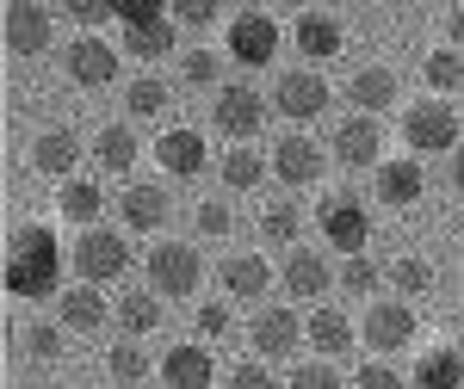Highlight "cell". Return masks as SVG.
I'll use <instances>...</instances> for the list:
<instances>
[{"instance_id": "39", "label": "cell", "mask_w": 464, "mask_h": 389, "mask_svg": "<svg viewBox=\"0 0 464 389\" xmlns=\"http://www.w3.org/2000/svg\"><path fill=\"white\" fill-rule=\"evenodd\" d=\"M353 389H409V377L396 371L391 358H365V365L353 371Z\"/></svg>"}, {"instance_id": "27", "label": "cell", "mask_w": 464, "mask_h": 389, "mask_svg": "<svg viewBox=\"0 0 464 389\" xmlns=\"http://www.w3.org/2000/svg\"><path fill=\"white\" fill-rule=\"evenodd\" d=\"M409 389H464V353H452V346L421 353L409 371Z\"/></svg>"}, {"instance_id": "41", "label": "cell", "mask_w": 464, "mask_h": 389, "mask_svg": "<svg viewBox=\"0 0 464 389\" xmlns=\"http://www.w3.org/2000/svg\"><path fill=\"white\" fill-rule=\"evenodd\" d=\"M63 334H69L63 321H37V327H25L19 340H25V353H32V358H56V353H63Z\"/></svg>"}, {"instance_id": "22", "label": "cell", "mask_w": 464, "mask_h": 389, "mask_svg": "<svg viewBox=\"0 0 464 389\" xmlns=\"http://www.w3.org/2000/svg\"><path fill=\"white\" fill-rule=\"evenodd\" d=\"M421 192H428V174H421L415 155H402V161H384V167H378V198H384L391 211H409Z\"/></svg>"}, {"instance_id": "17", "label": "cell", "mask_w": 464, "mask_h": 389, "mask_svg": "<svg viewBox=\"0 0 464 389\" xmlns=\"http://www.w3.org/2000/svg\"><path fill=\"white\" fill-rule=\"evenodd\" d=\"M56 321L69 327V334H93V327H106L111 321V303L100 284H69L63 297H56Z\"/></svg>"}, {"instance_id": "3", "label": "cell", "mask_w": 464, "mask_h": 389, "mask_svg": "<svg viewBox=\"0 0 464 389\" xmlns=\"http://www.w3.org/2000/svg\"><path fill=\"white\" fill-rule=\"evenodd\" d=\"M316 223H322V235L334 242L341 260H359L365 242H372V204H365L359 192H328L316 204Z\"/></svg>"}, {"instance_id": "25", "label": "cell", "mask_w": 464, "mask_h": 389, "mask_svg": "<svg viewBox=\"0 0 464 389\" xmlns=\"http://www.w3.org/2000/svg\"><path fill=\"white\" fill-rule=\"evenodd\" d=\"M32 167L69 179L74 167H81V137H74V130H44V137L32 142Z\"/></svg>"}, {"instance_id": "31", "label": "cell", "mask_w": 464, "mask_h": 389, "mask_svg": "<svg viewBox=\"0 0 464 389\" xmlns=\"http://www.w3.org/2000/svg\"><path fill=\"white\" fill-rule=\"evenodd\" d=\"M168 106H174V87H168L161 74H137V81L124 87V111H130V118H161Z\"/></svg>"}, {"instance_id": "5", "label": "cell", "mask_w": 464, "mask_h": 389, "mask_svg": "<svg viewBox=\"0 0 464 389\" xmlns=\"http://www.w3.org/2000/svg\"><path fill=\"white\" fill-rule=\"evenodd\" d=\"M205 284V260H198V248H186V242H161V248L149 253V290L168 303V297H192Z\"/></svg>"}, {"instance_id": "45", "label": "cell", "mask_w": 464, "mask_h": 389, "mask_svg": "<svg viewBox=\"0 0 464 389\" xmlns=\"http://www.w3.org/2000/svg\"><path fill=\"white\" fill-rule=\"evenodd\" d=\"M223 13L217 6H205V0H192V6H174V25H192V32H205V25H217Z\"/></svg>"}, {"instance_id": "10", "label": "cell", "mask_w": 464, "mask_h": 389, "mask_svg": "<svg viewBox=\"0 0 464 389\" xmlns=\"http://www.w3.org/2000/svg\"><path fill=\"white\" fill-rule=\"evenodd\" d=\"M328 93H334V87H328L316 69H291L285 81L273 87V111H279V118H291V124H310V118H322V111H328Z\"/></svg>"}, {"instance_id": "33", "label": "cell", "mask_w": 464, "mask_h": 389, "mask_svg": "<svg viewBox=\"0 0 464 389\" xmlns=\"http://www.w3.org/2000/svg\"><path fill=\"white\" fill-rule=\"evenodd\" d=\"M106 371H111V384L143 389V377H149V353H143V340H118V346L106 353Z\"/></svg>"}, {"instance_id": "19", "label": "cell", "mask_w": 464, "mask_h": 389, "mask_svg": "<svg viewBox=\"0 0 464 389\" xmlns=\"http://www.w3.org/2000/svg\"><path fill=\"white\" fill-rule=\"evenodd\" d=\"M217 284H223L236 303H260V297L273 290V266H266L260 253H229L223 272H217Z\"/></svg>"}, {"instance_id": "2", "label": "cell", "mask_w": 464, "mask_h": 389, "mask_svg": "<svg viewBox=\"0 0 464 389\" xmlns=\"http://www.w3.org/2000/svg\"><path fill=\"white\" fill-rule=\"evenodd\" d=\"M69 266H74V284H111L124 279V266H130V242H124V229H106V223H93V229H81L69 248Z\"/></svg>"}, {"instance_id": "30", "label": "cell", "mask_w": 464, "mask_h": 389, "mask_svg": "<svg viewBox=\"0 0 464 389\" xmlns=\"http://www.w3.org/2000/svg\"><path fill=\"white\" fill-rule=\"evenodd\" d=\"M100 204H106V192H100L93 179H69V185L56 192V211L69 216L74 229H93V223H100Z\"/></svg>"}, {"instance_id": "44", "label": "cell", "mask_w": 464, "mask_h": 389, "mask_svg": "<svg viewBox=\"0 0 464 389\" xmlns=\"http://www.w3.org/2000/svg\"><path fill=\"white\" fill-rule=\"evenodd\" d=\"M229 389H279V384H273V371H266L260 358H248V365L229 371Z\"/></svg>"}, {"instance_id": "21", "label": "cell", "mask_w": 464, "mask_h": 389, "mask_svg": "<svg viewBox=\"0 0 464 389\" xmlns=\"http://www.w3.org/2000/svg\"><path fill=\"white\" fill-rule=\"evenodd\" d=\"M155 161H161L168 179H198L211 155H205V137L198 130H168V137L155 142Z\"/></svg>"}, {"instance_id": "15", "label": "cell", "mask_w": 464, "mask_h": 389, "mask_svg": "<svg viewBox=\"0 0 464 389\" xmlns=\"http://www.w3.org/2000/svg\"><path fill=\"white\" fill-rule=\"evenodd\" d=\"M118 216H124V229H161L168 216H174V198H168V185L161 179H137V185H124L118 192Z\"/></svg>"}, {"instance_id": "28", "label": "cell", "mask_w": 464, "mask_h": 389, "mask_svg": "<svg viewBox=\"0 0 464 389\" xmlns=\"http://www.w3.org/2000/svg\"><path fill=\"white\" fill-rule=\"evenodd\" d=\"M174 43H179V32H174L168 13H161V19H143V25H124V50H130L137 62H161Z\"/></svg>"}, {"instance_id": "18", "label": "cell", "mask_w": 464, "mask_h": 389, "mask_svg": "<svg viewBox=\"0 0 464 389\" xmlns=\"http://www.w3.org/2000/svg\"><path fill=\"white\" fill-rule=\"evenodd\" d=\"M304 327H310V346H316V353L328 358V365H341V358H347V353L359 346V327H353L347 316H341V309H328V303H316Z\"/></svg>"}, {"instance_id": "34", "label": "cell", "mask_w": 464, "mask_h": 389, "mask_svg": "<svg viewBox=\"0 0 464 389\" xmlns=\"http://www.w3.org/2000/svg\"><path fill=\"white\" fill-rule=\"evenodd\" d=\"M421 74H428L433 100H440V93H452V87H464V50H433Z\"/></svg>"}, {"instance_id": "46", "label": "cell", "mask_w": 464, "mask_h": 389, "mask_svg": "<svg viewBox=\"0 0 464 389\" xmlns=\"http://www.w3.org/2000/svg\"><path fill=\"white\" fill-rule=\"evenodd\" d=\"M229 321H236V316H229V303H205V309H198V334H211V340H217V334H229Z\"/></svg>"}, {"instance_id": "37", "label": "cell", "mask_w": 464, "mask_h": 389, "mask_svg": "<svg viewBox=\"0 0 464 389\" xmlns=\"http://www.w3.org/2000/svg\"><path fill=\"white\" fill-rule=\"evenodd\" d=\"M391 284L402 290V297H428V290H433V266L409 253V260H396V266H391Z\"/></svg>"}, {"instance_id": "29", "label": "cell", "mask_w": 464, "mask_h": 389, "mask_svg": "<svg viewBox=\"0 0 464 389\" xmlns=\"http://www.w3.org/2000/svg\"><path fill=\"white\" fill-rule=\"evenodd\" d=\"M93 161H100L106 174H130V167H137V130H130V124H106V130L93 137Z\"/></svg>"}, {"instance_id": "13", "label": "cell", "mask_w": 464, "mask_h": 389, "mask_svg": "<svg viewBox=\"0 0 464 389\" xmlns=\"http://www.w3.org/2000/svg\"><path fill=\"white\" fill-rule=\"evenodd\" d=\"M63 74H69L74 87H111V81H118V50L81 32L69 50H63Z\"/></svg>"}, {"instance_id": "12", "label": "cell", "mask_w": 464, "mask_h": 389, "mask_svg": "<svg viewBox=\"0 0 464 389\" xmlns=\"http://www.w3.org/2000/svg\"><path fill=\"white\" fill-rule=\"evenodd\" d=\"M322 167H328V148L316 137H304V130H291L279 148H273V179L279 185H316Z\"/></svg>"}, {"instance_id": "9", "label": "cell", "mask_w": 464, "mask_h": 389, "mask_svg": "<svg viewBox=\"0 0 464 389\" xmlns=\"http://www.w3.org/2000/svg\"><path fill=\"white\" fill-rule=\"evenodd\" d=\"M229 56L242 69H266L279 56V19L273 13H236L229 19Z\"/></svg>"}, {"instance_id": "48", "label": "cell", "mask_w": 464, "mask_h": 389, "mask_svg": "<svg viewBox=\"0 0 464 389\" xmlns=\"http://www.w3.org/2000/svg\"><path fill=\"white\" fill-rule=\"evenodd\" d=\"M452 43H464V6L452 13Z\"/></svg>"}, {"instance_id": "36", "label": "cell", "mask_w": 464, "mask_h": 389, "mask_svg": "<svg viewBox=\"0 0 464 389\" xmlns=\"http://www.w3.org/2000/svg\"><path fill=\"white\" fill-rule=\"evenodd\" d=\"M179 74H186V87H217L223 81V56L217 50H186L179 56Z\"/></svg>"}, {"instance_id": "11", "label": "cell", "mask_w": 464, "mask_h": 389, "mask_svg": "<svg viewBox=\"0 0 464 389\" xmlns=\"http://www.w3.org/2000/svg\"><path fill=\"white\" fill-rule=\"evenodd\" d=\"M56 43V19L44 0H13L6 6V50L13 56H44Z\"/></svg>"}, {"instance_id": "20", "label": "cell", "mask_w": 464, "mask_h": 389, "mask_svg": "<svg viewBox=\"0 0 464 389\" xmlns=\"http://www.w3.org/2000/svg\"><path fill=\"white\" fill-rule=\"evenodd\" d=\"M217 365L205 346H168L161 353V389H211Z\"/></svg>"}, {"instance_id": "24", "label": "cell", "mask_w": 464, "mask_h": 389, "mask_svg": "<svg viewBox=\"0 0 464 389\" xmlns=\"http://www.w3.org/2000/svg\"><path fill=\"white\" fill-rule=\"evenodd\" d=\"M111 321H118L124 340H143V334L161 327V297H155V290H124V297L111 303Z\"/></svg>"}, {"instance_id": "1", "label": "cell", "mask_w": 464, "mask_h": 389, "mask_svg": "<svg viewBox=\"0 0 464 389\" xmlns=\"http://www.w3.org/2000/svg\"><path fill=\"white\" fill-rule=\"evenodd\" d=\"M6 290L13 297H63V248L44 223H19L6 242Z\"/></svg>"}, {"instance_id": "7", "label": "cell", "mask_w": 464, "mask_h": 389, "mask_svg": "<svg viewBox=\"0 0 464 389\" xmlns=\"http://www.w3.org/2000/svg\"><path fill=\"white\" fill-rule=\"evenodd\" d=\"M248 340H254V358H260V365H279V358H291L304 340H310V327H304V316H297V309H285V303H266V309L254 316Z\"/></svg>"}, {"instance_id": "43", "label": "cell", "mask_w": 464, "mask_h": 389, "mask_svg": "<svg viewBox=\"0 0 464 389\" xmlns=\"http://www.w3.org/2000/svg\"><path fill=\"white\" fill-rule=\"evenodd\" d=\"M198 229H205V235H229V229H236V211H229L223 198H211V204H198Z\"/></svg>"}, {"instance_id": "14", "label": "cell", "mask_w": 464, "mask_h": 389, "mask_svg": "<svg viewBox=\"0 0 464 389\" xmlns=\"http://www.w3.org/2000/svg\"><path fill=\"white\" fill-rule=\"evenodd\" d=\"M334 161L341 167H384V124L378 118H347L341 130H334Z\"/></svg>"}, {"instance_id": "23", "label": "cell", "mask_w": 464, "mask_h": 389, "mask_svg": "<svg viewBox=\"0 0 464 389\" xmlns=\"http://www.w3.org/2000/svg\"><path fill=\"white\" fill-rule=\"evenodd\" d=\"M291 43H297L310 62H328V56H341V19H334V13H322V6H310V13H297Z\"/></svg>"}, {"instance_id": "6", "label": "cell", "mask_w": 464, "mask_h": 389, "mask_svg": "<svg viewBox=\"0 0 464 389\" xmlns=\"http://www.w3.org/2000/svg\"><path fill=\"white\" fill-rule=\"evenodd\" d=\"M409 340H415V309H409V303H396V297L365 303V316H359V346H372V358L402 353Z\"/></svg>"}, {"instance_id": "32", "label": "cell", "mask_w": 464, "mask_h": 389, "mask_svg": "<svg viewBox=\"0 0 464 389\" xmlns=\"http://www.w3.org/2000/svg\"><path fill=\"white\" fill-rule=\"evenodd\" d=\"M266 174H273V161H260L248 142H229V155H223V185L229 192H254Z\"/></svg>"}, {"instance_id": "42", "label": "cell", "mask_w": 464, "mask_h": 389, "mask_svg": "<svg viewBox=\"0 0 464 389\" xmlns=\"http://www.w3.org/2000/svg\"><path fill=\"white\" fill-rule=\"evenodd\" d=\"M69 13H74V25L93 37V25H106V19H118L111 13V0H69Z\"/></svg>"}, {"instance_id": "16", "label": "cell", "mask_w": 464, "mask_h": 389, "mask_svg": "<svg viewBox=\"0 0 464 389\" xmlns=\"http://www.w3.org/2000/svg\"><path fill=\"white\" fill-rule=\"evenodd\" d=\"M334 284L341 279H334V266H328L316 248H291L285 253V297H297V303H322Z\"/></svg>"}, {"instance_id": "40", "label": "cell", "mask_w": 464, "mask_h": 389, "mask_svg": "<svg viewBox=\"0 0 464 389\" xmlns=\"http://www.w3.org/2000/svg\"><path fill=\"white\" fill-rule=\"evenodd\" d=\"M285 389H347L341 384V365H328V358H310V365H297L291 371Z\"/></svg>"}, {"instance_id": "38", "label": "cell", "mask_w": 464, "mask_h": 389, "mask_svg": "<svg viewBox=\"0 0 464 389\" xmlns=\"http://www.w3.org/2000/svg\"><path fill=\"white\" fill-rule=\"evenodd\" d=\"M378 279H384L378 260H365V253H359V260H341V290H347V297H372Z\"/></svg>"}, {"instance_id": "8", "label": "cell", "mask_w": 464, "mask_h": 389, "mask_svg": "<svg viewBox=\"0 0 464 389\" xmlns=\"http://www.w3.org/2000/svg\"><path fill=\"white\" fill-rule=\"evenodd\" d=\"M266 111H273V100L236 81V87H223V93L211 100V124H217V137H229V142H248V137H260Z\"/></svg>"}, {"instance_id": "35", "label": "cell", "mask_w": 464, "mask_h": 389, "mask_svg": "<svg viewBox=\"0 0 464 389\" xmlns=\"http://www.w3.org/2000/svg\"><path fill=\"white\" fill-rule=\"evenodd\" d=\"M297 229H304V216H297L291 198L266 204V216H260V235H266V242H279V248H285V242H297Z\"/></svg>"}, {"instance_id": "26", "label": "cell", "mask_w": 464, "mask_h": 389, "mask_svg": "<svg viewBox=\"0 0 464 389\" xmlns=\"http://www.w3.org/2000/svg\"><path fill=\"white\" fill-rule=\"evenodd\" d=\"M396 74L391 69H359L353 81H347V100L359 106V118H378V111H391L396 106Z\"/></svg>"}, {"instance_id": "4", "label": "cell", "mask_w": 464, "mask_h": 389, "mask_svg": "<svg viewBox=\"0 0 464 389\" xmlns=\"http://www.w3.org/2000/svg\"><path fill=\"white\" fill-rule=\"evenodd\" d=\"M402 142H409L415 161L459 148V111L446 106V100H415V106L402 111Z\"/></svg>"}, {"instance_id": "47", "label": "cell", "mask_w": 464, "mask_h": 389, "mask_svg": "<svg viewBox=\"0 0 464 389\" xmlns=\"http://www.w3.org/2000/svg\"><path fill=\"white\" fill-rule=\"evenodd\" d=\"M452 185H459V192H464V142H459V148H452Z\"/></svg>"}]
</instances>
